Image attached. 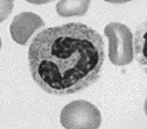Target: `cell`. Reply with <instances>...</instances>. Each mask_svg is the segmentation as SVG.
Returning <instances> with one entry per match:
<instances>
[{
  "instance_id": "cell-1",
  "label": "cell",
  "mask_w": 147,
  "mask_h": 129,
  "mask_svg": "<svg viewBox=\"0 0 147 129\" xmlns=\"http://www.w3.org/2000/svg\"><path fill=\"white\" fill-rule=\"evenodd\" d=\"M104 62L103 37L80 22L43 29L28 49L34 82L55 96L74 94L95 84Z\"/></svg>"
},
{
  "instance_id": "cell-2",
  "label": "cell",
  "mask_w": 147,
  "mask_h": 129,
  "mask_svg": "<svg viewBox=\"0 0 147 129\" xmlns=\"http://www.w3.org/2000/svg\"><path fill=\"white\" fill-rule=\"evenodd\" d=\"M104 34L109 40V58L117 66L128 65L133 61V35L125 25L119 22L109 23Z\"/></svg>"
},
{
  "instance_id": "cell-3",
  "label": "cell",
  "mask_w": 147,
  "mask_h": 129,
  "mask_svg": "<svg viewBox=\"0 0 147 129\" xmlns=\"http://www.w3.org/2000/svg\"><path fill=\"white\" fill-rule=\"evenodd\" d=\"M60 121L65 129H98L102 115L99 109L91 102L76 100L62 109Z\"/></svg>"
},
{
  "instance_id": "cell-4",
  "label": "cell",
  "mask_w": 147,
  "mask_h": 129,
  "mask_svg": "<svg viewBox=\"0 0 147 129\" xmlns=\"http://www.w3.org/2000/svg\"><path fill=\"white\" fill-rule=\"evenodd\" d=\"M45 26V21L41 17L32 12H24L18 14L9 27L12 39L20 45H25L29 37L38 30Z\"/></svg>"
},
{
  "instance_id": "cell-5",
  "label": "cell",
  "mask_w": 147,
  "mask_h": 129,
  "mask_svg": "<svg viewBox=\"0 0 147 129\" xmlns=\"http://www.w3.org/2000/svg\"><path fill=\"white\" fill-rule=\"evenodd\" d=\"M133 39L137 62L147 75V19L137 28Z\"/></svg>"
},
{
  "instance_id": "cell-6",
  "label": "cell",
  "mask_w": 147,
  "mask_h": 129,
  "mask_svg": "<svg viewBox=\"0 0 147 129\" xmlns=\"http://www.w3.org/2000/svg\"><path fill=\"white\" fill-rule=\"evenodd\" d=\"M91 0H60L56 4V12L60 16H83L86 14Z\"/></svg>"
},
{
  "instance_id": "cell-7",
  "label": "cell",
  "mask_w": 147,
  "mask_h": 129,
  "mask_svg": "<svg viewBox=\"0 0 147 129\" xmlns=\"http://www.w3.org/2000/svg\"><path fill=\"white\" fill-rule=\"evenodd\" d=\"M14 0H0V22L5 21L13 11Z\"/></svg>"
},
{
  "instance_id": "cell-8",
  "label": "cell",
  "mask_w": 147,
  "mask_h": 129,
  "mask_svg": "<svg viewBox=\"0 0 147 129\" xmlns=\"http://www.w3.org/2000/svg\"><path fill=\"white\" fill-rule=\"evenodd\" d=\"M29 4H34V5H43V4H48L51 3L53 0H26Z\"/></svg>"
},
{
  "instance_id": "cell-9",
  "label": "cell",
  "mask_w": 147,
  "mask_h": 129,
  "mask_svg": "<svg viewBox=\"0 0 147 129\" xmlns=\"http://www.w3.org/2000/svg\"><path fill=\"white\" fill-rule=\"evenodd\" d=\"M107 3H111V4H125V3H128L131 0H105Z\"/></svg>"
},
{
  "instance_id": "cell-10",
  "label": "cell",
  "mask_w": 147,
  "mask_h": 129,
  "mask_svg": "<svg viewBox=\"0 0 147 129\" xmlns=\"http://www.w3.org/2000/svg\"><path fill=\"white\" fill-rule=\"evenodd\" d=\"M144 109H145V113H146V115H147V99H146V101H145V106H144Z\"/></svg>"
},
{
  "instance_id": "cell-11",
  "label": "cell",
  "mask_w": 147,
  "mask_h": 129,
  "mask_svg": "<svg viewBox=\"0 0 147 129\" xmlns=\"http://www.w3.org/2000/svg\"><path fill=\"white\" fill-rule=\"evenodd\" d=\"M0 49H1V40H0Z\"/></svg>"
}]
</instances>
